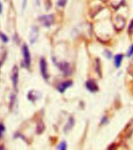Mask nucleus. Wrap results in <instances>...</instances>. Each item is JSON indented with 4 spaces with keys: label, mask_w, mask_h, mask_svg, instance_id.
Returning a JSON list of instances; mask_svg holds the SVG:
<instances>
[{
    "label": "nucleus",
    "mask_w": 133,
    "mask_h": 150,
    "mask_svg": "<svg viewBox=\"0 0 133 150\" xmlns=\"http://www.w3.org/2000/svg\"><path fill=\"white\" fill-rule=\"evenodd\" d=\"M66 2H67V0H59L58 4H59V6H60L63 7L66 6Z\"/></svg>",
    "instance_id": "13"
},
{
    "label": "nucleus",
    "mask_w": 133,
    "mask_h": 150,
    "mask_svg": "<svg viewBox=\"0 0 133 150\" xmlns=\"http://www.w3.org/2000/svg\"><path fill=\"white\" fill-rule=\"evenodd\" d=\"M18 79H19V71L18 69L16 66H14L13 69V72H12V81H13V84L14 88L16 90L17 88V84H18Z\"/></svg>",
    "instance_id": "4"
},
{
    "label": "nucleus",
    "mask_w": 133,
    "mask_h": 150,
    "mask_svg": "<svg viewBox=\"0 0 133 150\" xmlns=\"http://www.w3.org/2000/svg\"><path fill=\"white\" fill-rule=\"evenodd\" d=\"M127 54H128V56L129 57H131L132 55L133 54V45H132L131 47H130L129 50L128 51V53H127Z\"/></svg>",
    "instance_id": "15"
},
{
    "label": "nucleus",
    "mask_w": 133,
    "mask_h": 150,
    "mask_svg": "<svg viewBox=\"0 0 133 150\" xmlns=\"http://www.w3.org/2000/svg\"><path fill=\"white\" fill-rule=\"evenodd\" d=\"M39 20L44 27H50L54 23V16L52 15H45V16H41L39 18Z\"/></svg>",
    "instance_id": "2"
},
{
    "label": "nucleus",
    "mask_w": 133,
    "mask_h": 150,
    "mask_svg": "<svg viewBox=\"0 0 133 150\" xmlns=\"http://www.w3.org/2000/svg\"><path fill=\"white\" fill-rule=\"evenodd\" d=\"M40 66H41V72L42 76L45 79H47L49 76H48V73H47V63H46V61H45V58H41V62H40Z\"/></svg>",
    "instance_id": "3"
},
{
    "label": "nucleus",
    "mask_w": 133,
    "mask_h": 150,
    "mask_svg": "<svg viewBox=\"0 0 133 150\" xmlns=\"http://www.w3.org/2000/svg\"><path fill=\"white\" fill-rule=\"evenodd\" d=\"M72 83L71 81H66V82H64V83H61V84H59L58 86V90L60 93H63L65 90L69 88L70 86H72Z\"/></svg>",
    "instance_id": "7"
},
{
    "label": "nucleus",
    "mask_w": 133,
    "mask_h": 150,
    "mask_svg": "<svg viewBox=\"0 0 133 150\" xmlns=\"http://www.w3.org/2000/svg\"><path fill=\"white\" fill-rule=\"evenodd\" d=\"M122 58H123V55L122 54H117L115 57V65L117 68H119L121 64H122Z\"/></svg>",
    "instance_id": "9"
},
{
    "label": "nucleus",
    "mask_w": 133,
    "mask_h": 150,
    "mask_svg": "<svg viewBox=\"0 0 133 150\" xmlns=\"http://www.w3.org/2000/svg\"><path fill=\"white\" fill-rule=\"evenodd\" d=\"M2 12V4L0 3V13Z\"/></svg>",
    "instance_id": "18"
},
{
    "label": "nucleus",
    "mask_w": 133,
    "mask_h": 150,
    "mask_svg": "<svg viewBox=\"0 0 133 150\" xmlns=\"http://www.w3.org/2000/svg\"><path fill=\"white\" fill-rule=\"evenodd\" d=\"M37 92H35V93H34V90L33 91H30L29 93V95H28V98L30 99V100H36L38 99V96H37Z\"/></svg>",
    "instance_id": "10"
},
{
    "label": "nucleus",
    "mask_w": 133,
    "mask_h": 150,
    "mask_svg": "<svg viewBox=\"0 0 133 150\" xmlns=\"http://www.w3.org/2000/svg\"><path fill=\"white\" fill-rule=\"evenodd\" d=\"M23 62H24L25 66L27 68H29L30 65V54L29 48L27 45H23Z\"/></svg>",
    "instance_id": "1"
},
{
    "label": "nucleus",
    "mask_w": 133,
    "mask_h": 150,
    "mask_svg": "<svg viewBox=\"0 0 133 150\" xmlns=\"http://www.w3.org/2000/svg\"><path fill=\"white\" fill-rule=\"evenodd\" d=\"M37 36H38V30L36 27H33L30 30V41L31 44H34L36 41Z\"/></svg>",
    "instance_id": "5"
},
{
    "label": "nucleus",
    "mask_w": 133,
    "mask_h": 150,
    "mask_svg": "<svg viewBox=\"0 0 133 150\" xmlns=\"http://www.w3.org/2000/svg\"><path fill=\"white\" fill-rule=\"evenodd\" d=\"M66 147H67V146H66V142H61V143H60V145L59 146L58 149H61V150H65V149H66Z\"/></svg>",
    "instance_id": "11"
},
{
    "label": "nucleus",
    "mask_w": 133,
    "mask_h": 150,
    "mask_svg": "<svg viewBox=\"0 0 133 150\" xmlns=\"http://www.w3.org/2000/svg\"><path fill=\"white\" fill-rule=\"evenodd\" d=\"M86 88L90 90V92H96L98 90V86L93 80H89L86 82Z\"/></svg>",
    "instance_id": "6"
},
{
    "label": "nucleus",
    "mask_w": 133,
    "mask_h": 150,
    "mask_svg": "<svg viewBox=\"0 0 133 150\" xmlns=\"http://www.w3.org/2000/svg\"><path fill=\"white\" fill-rule=\"evenodd\" d=\"M0 38H1V39H2L4 42H7V41H8V38H7V36H6L5 34H2V33H0Z\"/></svg>",
    "instance_id": "14"
},
{
    "label": "nucleus",
    "mask_w": 133,
    "mask_h": 150,
    "mask_svg": "<svg viewBox=\"0 0 133 150\" xmlns=\"http://www.w3.org/2000/svg\"><path fill=\"white\" fill-rule=\"evenodd\" d=\"M36 2H37V4H40V0H36Z\"/></svg>",
    "instance_id": "19"
},
{
    "label": "nucleus",
    "mask_w": 133,
    "mask_h": 150,
    "mask_svg": "<svg viewBox=\"0 0 133 150\" xmlns=\"http://www.w3.org/2000/svg\"><path fill=\"white\" fill-rule=\"evenodd\" d=\"M59 68H60V69L62 71V72L65 73L66 75L69 74L70 72V69H69V65L66 62H63L61 63L60 65H59Z\"/></svg>",
    "instance_id": "8"
},
{
    "label": "nucleus",
    "mask_w": 133,
    "mask_h": 150,
    "mask_svg": "<svg viewBox=\"0 0 133 150\" xmlns=\"http://www.w3.org/2000/svg\"><path fill=\"white\" fill-rule=\"evenodd\" d=\"M104 1H107V0H104Z\"/></svg>",
    "instance_id": "20"
},
{
    "label": "nucleus",
    "mask_w": 133,
    "mask_h": 150,
    "mask_svg": "<svg viewBox=\"0 0 133 150\" xmlns=\"http://www.w3.org/2000/svg\"><path fill=\"white\" fill-rule=\"evenodd\" d=\"M127 132L129 133V134H131L132 132H133V121L128 125V131H127Z\"/></svg>",
    "instance_id": "12"
},
{
    "label": "nucleus",
    "mask_w": 133,
    "mask_h": 150,
    "mask_svg": "<svg viewBox=\"0 0 133 150\" xmlns=\"http://www.w3.org/2000/svg\"><path fill=\"white\" fill-rule=\"evenodd\" d=\"M5 131V127L2 125H0V138L2 137V133L4 132Z\"/></svg>",
    "instance_id": "16"
},
{
    "label": "nucleus",
    "mask_w": 133,
    "mask_h": 150,
    "mask_svg": "<svg viewBox=\"0 0 133 150\" xmlns=\"http://www.w3.org/2000/svg\"><path fill=\"white\" fill-rule=\"evenodd\" d=\"M26 3H27V0H23V9H24L26 7Z\"/></svg>",
    "instance_id": "17"
}]
</instances>
